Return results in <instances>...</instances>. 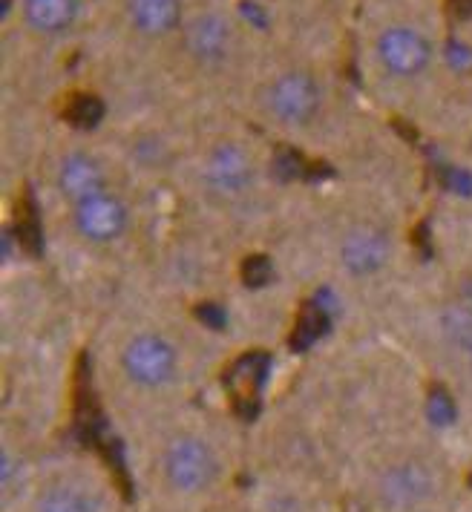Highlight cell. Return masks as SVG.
Returning <instances> with one entry per match:
<instances>
[{
	"label": "cell",
	"mask_w": 472,
	"mask_h": 512,
	"mask_svg": "<svg viewBox=\"0 0 472 512\" xmlns=\"http://www.w3.org/2000/svg\"><path fill=\"white\" fill-rule=\"evenodd\" d=\"M449 492L452 475L444 458L415 443H398L378 452L360 478L366 512H441Z\"/></svg>",
	"instance_id": "obj_3"
},
{
	"label": "cell",
	"mask_w": 472,
	"mask_h": 512,
	"mask_svg": "<svg viewBox=\"0 0 472 512\" xmlns=\"http://www.w3.org/2000/svg\"><path fill=\"white\" fill-rule=\"evenodd\" d=\"M196 185L213 208H248L262 190V162L248 141L219 136L196 159Z\"/></svg>",
	"instance_id": "obj_5"
},
{
	"label": "cell",
	"mask_w": 472,
	"mask_h": 512,
	"mask_svg": "<svg viewBox=\"0 0 472 512\" xmlns=\"http://www.w3.org/2000/svg\"><path fill=\"white\" fill-rule=\"evenodd\" d=\"M133 222H136L133 199L121 187H110L67 205L70 233L87 248H116L118 242L130 236Z\"/></svg>",
	"instance_id": "obj_7"
},
{
	"label": "cell",
	"mask_w": 472,
	"mask_h": 512,
	"mask_svg": "<svg viewBox=\"0 0 472 512\" xmlns=\"http://www.w3.org/2000/svg\"><path fill=\"white\" fill-rule=\"evenodd\" d=\"M254 512H314V504L306 495V489L268 487L262 495L260 507Z\"/></svg>",
	"instance_id": "obj_15"
},
{
	"label": "cell",
	"mask_w": 472,
	"mask_h": 512,
	"mask_svg": "<svg viewBox=\"0 0 472 512\" xmlns=\"http://www.w3.org/2000/svg\"><path fill=\"white\" fill-rule=\"evenodd\" d=\"M398 256V242L386 225L375 219H360L352 222L346 231L337 236L334 259L343 271V277L354 282L378 280L392 268Z\"/></svg>",
	"instance_id": "obj_10"
},
{
	"label": "cell",
	"mask_w": 472,
	"mask_h": 512,
	"mask_svg": "<svg viewBox=\"0 0 472 512\" xmlns=\"http://www.w3.org/2000/svg\"><path fill=\"white\" fill-rule=\"evenodd\" d=\"M38 472L29 469V452L21 446V438L6 435L3 441V466H0V478H3V504L6 507H18V501L24 498V492L32 484Z\"/></svg>",
	"instance_id": "obj_14"
},
{
	"label": "cell",
	"mask_w": 472,
	"mask_h": 512,
	"mask_svg": "<svg viewBox=\"0 0 472 512\" xmlns=\"http://www.w3.org/2000/svg\"><path fill=\"white\" fill-rule=\"evenodd\" d=\"M205 512H234V510H225V507L219 504V507H213V510H205Z\"/></svg>",
	"instance_id": "obj_17"
},
{
	"label": "cell",
	"mask_w": 472,
	"mask_h": 512,
	"mask_svg": "<svg viewBox=\"0 0 472 512\" xmlns=\"http://www.w3.org/2000/svg\"><path fill=\"white\" fill-rule=\"evenodd\" d=\"M375 64L398 84H415L435 67V41L424 26L409 21H392L375 35Z\"/></svg>",
	"instance_id": "obj_9"
},
{
	"label": "cell",
	"mask_w": 472,
	"mask_h": 512,
	"mask_svg": "<svg viewBox=\"0 0 472 512\" xmlns=\"http://www.w3.org/2000/svg\"><path fill=\"white\" fill-rule=\"evenodd\" d=\"M21 512H121L113 481L93 464L49 466L18 501Z\"/></svg>",
	"instance_id": "obj_4"
},
{
	"label": "cell",
	"mask_w": 472,
	"mask_h": 512,
	"mask_svg": "<svg viewBox=\"0 0 472 512\" xmlns=\"http://www.w3.org/2000/svg\"><path fill=\"white\" fill-rule=\"evenodd\" d=\"M176 41L193 70L216 75V72L228 70L236 61L242 49V32L228 12L199 9V12H190L188 24Z\"/></svg>",
	"instance_id": "obj_8"
},
{
	"label": "cell",
	"mask_w": 472,
	"mask_h": 512,
	"mask_svg": "<svg viewBox=\"0 0 472 512\" xmlns=\"http://www.w3.org/2000/svg\"><path fill=\"white\" fill-rule=\"evenodd\" d=\"M262 118L288 133H303L320 124L329 110V87L311 67H283L268 75L257 90Z\"/></svg>",
	"instance_id": "obj_6"
},
{
	"label": "cell",
	"mask_w": 472,
	"mask_h": 512,
	"mask_svg": "<svg viewBox=\"0 0 472 512\" xmlns=\"http://www.w3.org/2000/svg\"><path fill=\"white\" fill-rule=\"evenodd\" d=\"M142 475L153 501L167 510H213L236 478L234 443L208 418L167 415L144 443Z\"/></svg>",
	"instance_id": "obj_1"
},
{
	"label": "cell",
	"mask_w": 472,
	"mask_h": 512,
	"mask_svg": "<svg viewBox=\"0 0 472 512\" xmlns=\"http://www.w3.org/2000/svg\"><path fill=\"white\" fill-rule=\"evenodd\" d=\"M18 15L29 35L55 41L81 24L84 0H18Z\"/></svg>",
	"instance_id": "obj_13"
},
{
	"label": "cell",
	"mask_w": 472,
	"mask_h": 512,
	"mask_svg": "<svg viewBox=\"0 0 472 512\" xmlns=\"http://www.w3.org/2000/svg\"><path fill=\"white\" fill-rule=\"evenodd\" d=\"M127 29L144 44H162L179 38L188 24V0H121Z\"/></svg>",
	"instance_id": "obj_12"
},
{
	"label": "cell",
	"mask_w": 472,
	"mask_h": 512,
	"mask_svg": "<svg viewBox=\"0 0 472 512\" xmlns=\"http://www.w3.org/2000/svg\"><path fill=\"white\" fill-rule=\"evenodd\" d=\"M110 380L130 412L173 415L193 383V360L185 337L170 326L127 328L110 354Z\"/></svg>",
	"instance_id": "obj_2"
},
{
	"label": "cell",
	"mask_w": 472,
	"mask_h": 512,
	"mask_svg": "<svg viewBox=\"0 0 472 512\" xmlns=\"http://www.w3.org/2000/svg\"><path fill=\"white\" fill-rule=\"evenodd\" d=\"M449 354L455 357V363H458V366L464 369V374L472 380V331L458 343V346H452Z\"/></svg>",
	"instance_id": "obj_16"
},
{
	"label": "cell",
	"mask_w": 472,
	"mask_h": 512,
	"mask_svg": "<svg viewBox=\"0 0 472 512\" xmlns=\"http://www.w3.org/2000/svg\"><path fill=\"white\" fill-rule=\"evenodd\" d=\"M52 185H55V193L61 196V202L72 205V202H81L101 190L118 187V182L113 167L104 156H98L87 147H72L55 159Z\"/></svg>",
	"instance_id": "obj_11"
}]
</instances>
